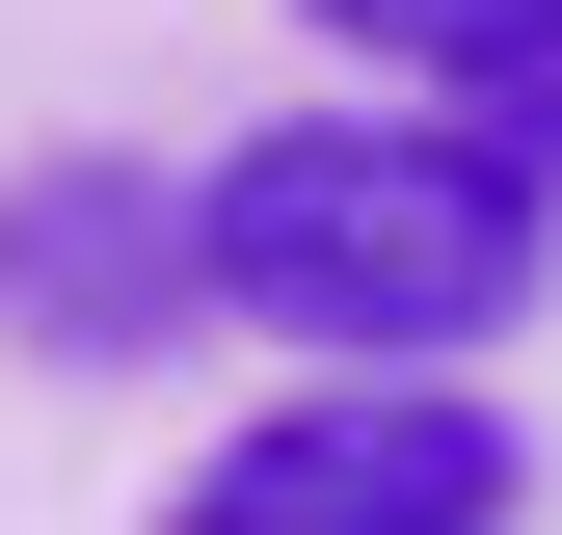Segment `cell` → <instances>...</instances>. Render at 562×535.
<instances>
[{"label":"cell","instance_id":"cell-1","mask_svg":"<svg viewBox=\"0 0 562 535\" xmlns=\"http://www.w3.org/2000/svg\"><path fill=\"white\" fill-rule=\"evenodd\" d=\"M188 268H215V321H268V349H322V375H456V349L536 321L562 187L482 107H295V134H241V161L188 187Z\"/></svg>","mask_w":562,"mask_h":535},{"label":"cell","instance_id":"cell-2","mask_svg":"<svg viewBox=\"0 0 562 535\" xmlns=\"http://www.w3.org/2000/svg\"><path fill=\"white\" fill-rule=\"evenodd\" d=\"M536 455L482 375H295L268 429H215V482H188L161 535H509Z\"/></svg>","mask_w":562,"mask_h":535},{"label":"cell","instance_id":"cell-3","mask_svg":"<svg viewBox=\"0 0 562 535\" xmlns=\"http://www.w3.org/2000/svg\"><path fill=\"white\" fill-rule=\"evenodd\" d=\"M215 295V268H188V187H134V161H27L0 187V321H27V349H161V321Z\"/></svg>","mask_w":562,"mask_h":535},{"label":"cell","instance_id":"cell-4","mask_svg":"<svg viewBox=\"0 0 562 535\" xmlns=\"http://www.w3.org/2000/svg\"><path fill=\"white\" fill-rule=\"evenodd\" d=\"M322 54H375V81H536L562 54V0H295Z\"/></svg>","mask_w":562,"mask_h":535},{"label":"cell","instance_id":"cell-5","mask_svg":"<svg viewBox=\"0 0 562 535\" xmlns=\"http://www.w3.org/2000/svg\"><path fill=\"white\" fill-rule=\"evenodd\" d=\"M509 161H536V187H562V54H536V81H509Z\"/></svg>","mask_w":562,"mask_h":535}]
</instances>
